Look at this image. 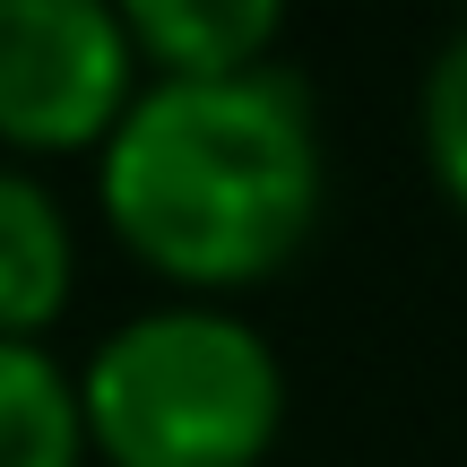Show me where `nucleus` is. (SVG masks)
<instances>
[{
  "label": "nucleus",
  "instance_id": "nucleus-1",
  "mask_svg": "<svg viewBox=\"0 0 467 467\" xmlns=\"http://www.w3.org/2000/svg\"><path fill=\"white\" fill-rule=\"evenodd\" d=\"M329 200L320 113L295 69L234 78H139L130 113L96 148V208L113 243L182 303L295 268Z\"/></svg>",
  "mask_w": 467,
  "mask_h": 467
},
{
  "label": "nucleus",
  "instance_id": "nucleus-4",
  "mask_svg": "<svg viewBox=\"0 0 467 467\" xmlns=\"http://www.w3.org/2000/svg\"><path fill=\"white\" fill-rule=\"evenodd\" d=\"M148 78H234L277 52L285 0H113Z\"/></svg>",
  "mask_w": 467,
  "mask_h": 467
},
{
  "label": "nucleus",
  "instance_id": "nucleus-6",
  "mask_svg": "<svg viewBox=\"0 0 467 467\" xmlns=\"http://www.w3.org/2000/svg\"><path fill=\"white\" fill-rule=\"evenodd\" d=\"M0 467H87L78 389L44 347H0Z\"/></svg>",
  "mask_w": 467,
  "mask_h": 467
},
{
  "label": "nucleus",
  "instance_id": "nucleus-5",
  "mask_svg": "<svg viewBox=\"0 0 467 467\" xmlns=\"http://www.w3.org/2000/svg\"><path fill=\"white\" fill-rule=\"evenodd\" d=\"M69 285H78L69 208L26 165H0V347H35L69 312Z\"/></svg>",
  "mask_w": 467,
  "mask_h": 467
},
{
  "label": "nucleus",
  "instance_id": "nucleus-2",
  "mask_svg": "<svg viewBox=\"0 0 467 467\" xmlns=\"http://www.w3.org/2000/svg\"><path fill=\"white\" fill-rule=\"evenodd\" d=\"M69 389L104 467H260L285 433V364L225 303L130 312Z\"/></svg>",
  "mask_w": 467,
  "mask_h": 467
},
{
  "label": "nucleus",
  "instance_id": "nucleus-3",
  "mask_svg": "<svg viewBox=\"0 0 467 467\" xmlns=\"http://www.w3.org/2000/svg\"><path fill=\"white\" fill-rule=\"evenodd\" d=\"M139 96L113 0H0V148L96 156Z\"/></svg>",
  "mask_w": 467,
  "mask_h": 467
},
{
  "label": "nucleus",
  "instance_id": "nucleus-7",
  "mask_svg": "<svg viewBox=\"0 0 467 467\" xmlns=\"http://www.w3.org/2000/svg\"><path fill=\"white\" fill-rule=\"evenodd\" d=\"M416 139L433 165V191L467 217V26H451V44L433 52V69L416 87Z\"/></svg>",
  "mask_w": 467,
  "mask_h": 467
}]
</instances>
